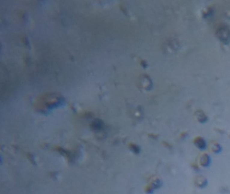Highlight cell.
<instances>
[{"label": "cell", "mask_w": 230, "mask_h": 194, "mask_svg": "<svg viewBox=\"0 0 230 194\" xmlns=\"http://www.w3.org/2000/svg\"><path fill=\"white\" fill-rule=\"evenodd\" d=\"M217 35L221 40L228 43L230 40V29L228 26H221L218 29Z\"/></svg>", "instance_id": "cell-1"}, {"label": "cell", "mask_w": 230, "mask_h": 194, "mask_svg": "<svg viewBox=\"0 0 230 194\" xmlns=\"http://www.w3.org/2000/svg\"><path fill=\"white\" fill-rule=\"evenodd\" d=\"M161 185H162V182H161V180L158 178H154L145 187L144 191L148 194L153 193L155 190L160 188Z\"/></svg>", "instance_id": "cell-2"}, {"label": "cell", "mask_w": 230, "mask_h": 194, "mask_svg": "<svg viewBox=\"0 0 230 194\" xmlns=\"http://www.w3.org/2000/svg\"><path fill=\"white\" fill-rule=\"evenodd\" d=\"M195 184L197 187L203 188L205 187L208 184V181L205 177L202 176H198L195 179Z\"/></svg>", "instance_id": "cell-3"}, {"label": "cell", "mask_w": 230, "mask_h": 194, "mask_svg": "<svg viewBox=\"0 0 230 194\" xmlns=\"http://www.w3.org/2000/svg\"><path fill=\"white\" fill-rule=\"evenodd\" d=\"M210 163V157L207 154H203L200 158V164L204 167H207Z\"/></svg>", "instance_id": "cell-4"}, {"label": "cell", "mask_w": 230, "mask_h": 194, "mask_svg": "<svg viewBox=\"0 0 230 194\" xmlns=\"http://www.w3.org/2000/svg\"><path fill=\"white\" fill-rule=\"evenodd\" d=\"M194 143L196 147H198L199 149L204 150L206 148V142L201 137H197L194 141Z\"/></svg>", "instance_id": "cell-5"}, {"label": "cell", "mask_w": 230, "mask_h": 194, "mask_svg": "<svg viewBox=\"0 0 230 194\" xmlns=\"http://www.w3.org/2000/svg\"><path fill=\"white\" fill-rule=\"evenodd\" d=\"M196 117L198 121L201 123H204L207 121V117L205 115V114L202 111H197Z\"/></svg>", "instance_id": "cell-6"}, {"label": "cell", "mask_w": 230, "mask_h": 194, "mask_svg": "<svg viewBox=\"0 0 230 194\" xmlns=\"http://www.w3.org/2000/svg\"><path fill=\"white\" fill-rule=\"evenodd\" d=\"M211 150L213 152L218 153V152H220L221 146H220L219 144H218L217 143H215V144H213V146H211Z\"/></svg>", "instance_id": "cell-7"}, {"label": "cell", "mask_w": 230, "mask_h": 194, "mask_svg": "<svg viewBox=\"0 0 230 194\" xmlns=\"http://www.w3.org/2000/svg\"><path fill=\"white\" fill-rule=\"evenodd\" d=\"M130 148L135 153H138L140 151L139 147L138 146L135 145V144H130Z\"/></svg>", "instance_id": "cell-8"}]
</instances>
